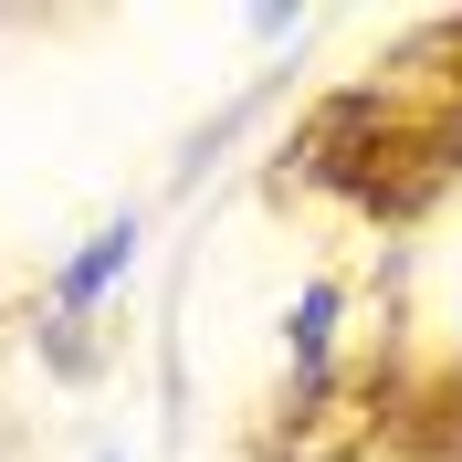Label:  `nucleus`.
Instances as JSON below:
<instances>
[{"label":"nucleus","instance_id":"f257e3e1","mask_svg":"<svg viewBox=\"0 0 462 462\" xmlns=\"http://www.w3.org/2000/svg\"><path fill=\"white\" fill-rule=\"evenodd\" d=\"M126 263H137V221H116V231H95V253L74 263V273H63V305H95V294H106L116 273H126Z\"/></svg>","mask_w":462,"mask_h":462}]
</instances>
